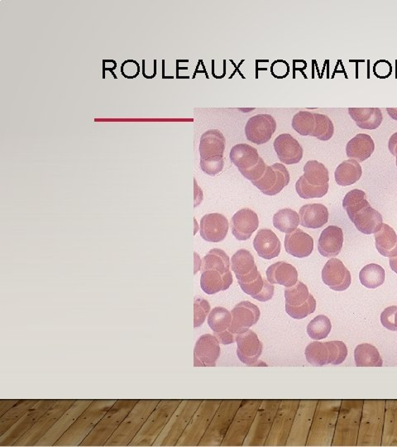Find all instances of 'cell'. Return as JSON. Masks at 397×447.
<instances>
[{"label":"cell","mask_w":397,"mask_h":447,"mask_svg":"<svg viewBox=\"0 0 397 447\" xmlns=\"http://www.w3.org/2000/svg\"><path fill=\"white\" fill-rule=\"evenodd\" d=\"M367 204V196L365 191L353 189L346 194L343 201V208L346 210L349 219H352L356 213Z\"/></svg>","instance_id":"d6a6232c"},{"label":"cell","mask_w":397,"mask_h":447,"mask_svg":"<svg viewBox=\"0 0 397 447\" xmlns=\"http://www.w3.org/2000/svg\"><path fill=\"white\" fill-rule=\"evenodd\" d=\"M232 322L228 330L234 335L245 333L257 323L261 312L257 306L248 301L240 302L231 311Z\"/></svg>","instance_id":"5b68a950"},{"label":"cell","mask_w":397,"mask_h":447,"mask_svg":"<svg viewBox=\"0 0 397 447\" xmlns=\"http://www.w3.org/2000/svg\"><path fill=\"white\" fill-rule=\"evenodd\" d=\"M331 329V321L328 317L319 315L310 322L307 326V333L310 338L319 340L326 338Z\"/></svg>","instance_id":"836d02e7"},{"label":"cell","mask_w":397,"mask_h":447,"mask_svg":"<svg viewBox=\"0 0 397 447\" xmlns=\"http://www.w3.org/2000/svg\"><path fill=\"white\" fill-rule=\"evenodd\" d=\"M228 227V220L224 215H205L200 220V235L208 242H221L226 237Z\"/></svg>","instance_id":"ba28073f"},{"label":"cell","mask_w":397,"mask_h":447,"mask_svg":"<svg viewBox=\"0 0 397 447\" xmlns=\"http://www.w3.org/2000/svg\"><path fill=\"white\" fill-rule=\"evenodd\" d=\"M389 403L391 407L386 405L382 442H386L385 446H397V407L396 401Z\"/></svg>","instance_id":"83f0119b"},{"label":"cell","mask_w":397,"mask_h":447,"mask_svg":"<svg viewBox=\"0 0 397 447\" xmlns=\"http://www.w3.org/2000/svg\"><path fill=\"white\" fill-rule=\"evenodd\" d=\"M389 263L391 270L397 273V256L390 258Z\"/></svg>","instance_id":"681fc988"},{"label":"cell","mask_w":397,"mask_h":447,"mask_svg":"<svg viewBox=\"0 0 397 447\" xmlns=\"http://www.w3.org/2000/svg\"><path fill=\"white\" fill-rule=\"evenodd\" d=\"M306 360L314 366L322 367L329 364V354L326 343L314 341L305 349Z\"/></svg>","instance_id":"1f68e13d"},{"label":"cell","mask_w":397,"mask_h":447,"mask_svg":"<svg viewBox=\"0 0 397 447\" xmlns=\"http://www.w3.org/2000/svg\"><path fill=\"white\" fill-rule=\"evenodd\" d=\"M290 182V174L286 167L281 163L267 166L266 172L260 179L252 181L263 194L275 196L280 193Z\"/></svg>","instance_id":"7a4b0ae2"},{"label":"cell","mask_w":397,"mask_h":447,"mask_svg":"<svg viewBox=\"0 0 397 447\" xmlns=\"http://www.w3.org/2000/svg\"><path fill=\"white\" fill-rule=\"evenodd\" d=\"M284 244L286 251L299 258L310 256L314 249L313 238L300 229L286 234Z\"/></svg>","instance_id":"7c38bea8"},{"label":"cell","mask_w":397,"mask_h":447,"mask_svg":"<svg viewBox=\"0 0 397 447\" xmlns=\"http://www.w3.org/2000/svg\"><path fill=\"white\" fill-rule=\"evenodd\" d=\"M276 129L275 119L270 114H262L248 119L245 126V134L248 141L261 145L270 141Z\"/></svg>","instance_id":"3957f363"},{"label":"cell","mask_w":397,"mask_h":447,"mask_svg":"<svg viewBox=\"0 0 397 447\" xmlns=\"http://www.w3.org/2000/svg\"><path fill=\"white\" fill-rule=\"evenodd\" d=\"M376 247L382 256H397V234L389 225H382L379 232L375 234Z\"/></svg>","instance_id":"7402d4cb"},{"label":"cell","mask_w":397,"mask_h":447,"mask_svg":"<svg viewBox=\"0 0 397 447\" xmlns=\"http://www.w3.org/2000/svg\"><path fill=\"white\" fill-rule=\"evenodd\" d=\"M350 220L358 232L365 234L379 232L384 225V220L379 211L373 209L370 204H367L358 211Z\"/></svg>","instance_id":"5bb4252c"},{"label":"cell","mask_w":397,"mask_h":447,"mask_svg":"<svg viewBox=\"0 0 397 447\" xmlns=\"http://www.w3.org/2000/svg\"><path fill=\"white\" fill-rule=\"evenodd\" d=\"M310 293L307 286L303 282L298 281L295 285L286 287V304L293 306H300L305 304L309 299Z\"/></svg>","instance_id":"e575fe53"},{"label":"cell","mask_w":397,"mask_h":447,"mask_svg":"<svg viewBox=\"0 0 397 447\" xmlns=\"http://www.w3.org/2000/svg\"><path fill=\"white\" fill-rule=\"evenodd\" d=\"M267 278L271 285H279L286 287H293L298 282V272L291 264L276 262L267 268Z\"/></svg>","instance_id":"2e32d148"},{"label":"cell","mask_w":397,"mask_h":447,"mask_svg":"<svg viewBox=\"0 0 397 447\" xmlns=\"http://www.w3.org/2000/svg\"><path fill=\"white\" fill-rule=\"evenodd\" d=\"M300 225V215L295 210L286 208L276 213L274 216V227L281 232L290 234Z\"/></svg>","instance_id":"f1b7e54d"},{"label":"cell","mask_w":397,"mask_h":447,"mask_svg":"<svg viewBox=\"0 0 397 447\" xmlns=\"http://www.w3.org/2000/svg\"><path fill=\"white\" fill-rule=\"evenodd\" d=\"M231 268L238 278L245 276L257 268L255 258L247 249H239L231 258Z\"/></svg>","instance_id":"4316f807"},{"label":"cell","mask_w":397,"mask_h":447,"mask_svg":"<svg viewBox=\"0 0 397 447\" xmlns=\"http://www.w3.org/2000/svg\"><path fill=\"white\" fill-rule=\"evenodd\" d=\"M386 110L391 118L397 120V108H387Z\"/></svg>","instance_id":"f907efd6"},{"label":"cell","mask_w":397,"mask_h":447,"mask_svg":"<svg viewBox=\"0 0 397 447\" xmlns=\"http://www.w3.org/2000/svg\"><path fill=\"white\" fill-rule=\"evenodd\" d=\"M219 344V341L214 335L205 334L200 336L195 346V366H215L221 354Z\"/></svg>","instance_id":"8992f818"},{"label":"cell","mask_w":397,"mask_h":447,"mask_svg":"<svg viewBox=\"0 0 397 447\" xmlns=\"http://www.w3.org/2000/svg\"><path fill=\"white\" fill-rule=\"evenodd\" d=\"M210 305L207 300L197 298L194 304V328H200L203 325L210 311Z\"/></svg>","instance_id":"60d3db41"},{"label":"cell","mask_w":397,"mask_h":447,"mask_svg":"<svg viewBox=\"0 0 397 447\" xmlns=\"http://www.w3.org/2000/svg\"><path fill=\"white\" fill-rule=\"evenodd\" d=\"M386 405L385 401L363 402L357 446H381Z\"/></svg>","instance_id":"6da1fadb"},{"label":"cell","mask_w":397,"mask_h":447,"mask_svg":"<svg viewBox=\"0 0 397 447\" xmlns=\"http://www.w3.org/2000/svg\"><path fill=\"white\" fill-rule=\"evenodd\" d=\"M253 247L261 258L272 259L279 256L281 244L280 239L272 230L262 229L253 240Z\"/></svg>","instance_id":"4fadbf2b"},{"label":"cell","mask_w":397,"mask_h":447,"mask_svg":"<svg viewBox=\"0 0 397 447\" xmlns=\"http://www.w3.org/2000/svg\"><path fill=\"white\" fill-rule=\"evenodd\" d=\"M381 322L385 328L397 331V306H391L381 312Z\"/></svg>","instance_id":"ee69618b"},{"label":"cell","mask_w":397,"mask_h":447,"mask_svg":"<svg viewBox=\"0 0 397 447\" xmlns=\"http://www.w3.org/2000/svg\"><path fill=\"white\" fill-rule=\"evenodd\" d=\"M231 224L233 237L238 240H247L257 230L259 220L255 211L245 208L233 216Z\"/></svg>","instance_id":"30bf717a"},{"label":"cell","mask_w":397,"mask_h":447,"mask_svg":"<svg viewBox=\"0 0 397 447\" xmlns=\"http://www.w3.org/2000/svg\"><path fill=\"white\" fill-rule=\"evenodd\" d=\"M360 280L363 286L375 290L384 283V268L377 263L367 264L360 271Z\"/></svg>","instance_id":"f546056e"},{"label":"cell","mask_w":397,"mask_h":447,"mask_svg":"<svg viewBox=\"0 0 397 447\" xmlns=\"http://www.w3.org/2000/svg\"><path fill=\"white\" fill-rule=\"evenodd\" d=\"M355 359L358 367H381L384 364L379 350L374 345L367 343L357 346Z\"/></svg>","instance_id":"cb8c5ba5"},{"label":"cell","mask_w":397,"mask_h":447,"mask_svg":"<svg viewBox=\"0 0 397 447\" xmlns=\"http://www.w3.org/2000/svg\"><path fill=\"white\" fill-rule=\"evenodd\" d=\"M259 275L260 273L258 272L257 268L255 269V270H253L250 273H248V275L238 278V285L239 283H248L255 281Z\"/></svg>","instance_id":"7dc6e473"},{"label":"cell","mask_w":397,"mask_h":447,"mask_svg":"<svg viewBox=\"0 0 397 447\" xmlns=\"http://www.w3.org/2000/svg\"><path fill=\"white\" fill-rule=\"evenodd\" d=\"M362 174L360 162L353 160L344 161L339 165L334 172L337 184L342 186H351L361 179Z\"/></svg>","instance_id":"603a6c76"},{"label":"cell","mask_w":397,"mask_h":447,"mask_svg":"<svg viewBox=\"0 0 397 447\" xmlns=\"http://www.w3.org/2000/svg\"><path fill=\"white\" fill-rule=\"evenodd\" d=\"M236 342L238 357L242 363L248 365L257 363L262 353L263 345L255 331L248 330L237 334Z\"/></svg>","instance_id":"52a82bcc"},{"label":"cell","mask_w":397,"mask_h":447,"mask_svg":"<svg viewBox=\"0 0 397 447\" xmlns=\"http://www.w3.org/2000/svg\"><path fill=\"white\" fill-rule=\"evenodd\" d=\"M232 322L231 312L222 306L214 307L210 311L208 325L214 333H221L231 328Z\"/></svg>","instance_id":"4dcf8cb0"},{"label":"cell","mask_w":397,"mask_h":447,"mask_svg":"<svg viewBox=\"0 0 397 447\" xmlns=\"http://www.w3.org/2000/svg\"><path fill=\"white\" fill-rule=\"evenodd\" d=\"M274 149L280 161L284 165H296L303 160V148L289 133L280 134L275 139Z\"/></svg>","instance_id":"9c48e42d"},{"label":"cell","mask_w":397,"mask_h":447,"mask_svg":"<svg viewBox=\"0 0 397 447\" xmlns=\"http://www.w3.org/2000/svg\"><path fill=\"white\" fill-rule=\"evenodd\" d=\"M233 275L231 271L221 275L215 270H207L202 273L200 278V286L202 290L209 295H214L220 291H226L232 285Z\"/></svg>","instance_id":"d6986e66"},{"label":"cell","mask_w":397,"mask_h":447,"mask_svg":"<svg viewBox=\"0 0 397 447\" xmlns=\"http://www.w3.org/2000/svg\"><path fill=\"white\" fill-rule=\"evenodd\" d=\"M231 268L227 254L219 249H213L203 258L202 271L215 270L226 275Z\"/></svg>","instance_id":"d4e9b609"},{"label":"cell","mask_w":397,"mask_h":447,"mask_svg":"<svg viewBox=\"0 0 397 447\" xmlns=\"http://www.w3.org/2000/svg\"><path fill=\"white\" fill-rule=\"evenodd\" d=\"M343 244V233L336 225H329L320 234L318 251L322 256L336 257L341 252Z\"/></svg>","instance_id":"8fae6325"},{"label":"cell","mask_w":397,"mask_h":447,"mask_svg":"<svg viewBox=\"0 0 397 447\" xmlns=\"http://www.w3.org/2000/svg\"><path fill=\"white\" fill-rule=\"evenodd\" d=\"M229 157L239 172L250 169L257 165L260 160L257 149L247 143H239L233 146Z\"/></svg>","instance_id":"ffe728a7"},{"label":"cell","mask_w":397,"mask_h":447,"mask_svg":"<svg viewBox=\"0 0 397 447\" xmlns=\"http://www.w3.org/2000/svg\"><path fill=\"white\" fill-rule=\"evenodd\" d=\"M226 138L218 129H209L204 133L200 138V160L215 156H224L226 150Z\"/></svg>","instance_id":"9a60e30c"},{"label":"cell","mask_w":397,"mask_h":447,"mask_svg":"<svg viewBox=\"0 0 397 447\" xmlns=\"http://www.w3.org/2000/svg\"><path fill=\"white\" fill-rule=\"evenodd\" d=\"M375 144L370 136L358 133L347 144V156L358 162H365L374 152Z\"/></svg>","instance_id":"ac0fdd59"},{"label":"cell","mask_w":397,"mask_h":447,"mask_svg":"<svg viewBox=\"0 0 397 447\" xmlns=\"http://www.w3.org/2000/svg\"><path fill=\"white\" fill-rule=\"evenodd\" d=\"M265 283L266 280H263L260 273L255 281L248 283H239V286H240L242 290L247 293L248 295L257 299V297L259 296L263 290H264Z\"/></svg>","instance_id":"7bdbcfd3"},{"label":"cell","mask_w":397,"mask_h":447,"mask_svg":"<svg viewBox=\"0 0 397 447\" xmlns=\"http://www.w3.org/2000/svg\"><path fill=\"white\" fill-rule=\"evenodd\" d=\"M315 126L312 134V137L317 138L322 141H328L334 136V124L327 115L314 113Z\"/></svg>","instance_id":"d590c367"},{"label":"cell","mask_w":397,"mask_h":447,"mask_svg":"<svg viewBox=\"0 0 397 447\" xmlns=\"http://www.w3.org/2000/svg\"><path fill=\"white\" fill-rule=\"evenodd\" d=\"M224 167L223 156H215L207 158V160H200V167L204 172L209 176H215L221 172Z\"/></svg>","instance_id":"b9f144b4"},{"label":"cell","mask_w":397,"mask_h":447,"mask_svg":"<svg viewBox=\"0 0 397 447\" xmlns=\"http://www.w3.org/2000/svg\"><path fill=\"white\" fill-rule=\"evenodd\" d=\"M315 309H317V300L312 294L310 295L307 302L300 306L286 304V311L294 319H304L306 316L314 314Z\"/></svg>","instance_id":"f35d334b"},{"label":"cell","mask_w":397,"mask_h":447,"mask_svg":"<svg viewBox=\"0 0 397 447\" xmlns=\"http://www.w3.org/2000/svg\"><path fill=\"white\" fill-rule=\"evenodd\" d=\"M305 179L314 186H322L329 184V171L323 163L317 160L306 162L304 167Z\"/></svg>","instance_id":"484cf974"},{"label":"cell","mask_w":397,"mask_h":447,"mask_svg":"<svg viewBox=\"0 0 397 447\" xmlns=\"http://www.w3.org/2000/svg\"><path fill=\"white\" fill-rule=\"evenodd\" d=\"M300 225L309 229H319L328 223L329 210L322 204L305 205L300 210Z\"/></svg>","instance_id":"e0dca14e"},{"label":"cell","mask_w":397,"mask_h":447,"mask_svg":"<svg viewBox=\"0 0 397 447\" xmlns=\"http://www.w3.org/2000/svg\"><path fill=\"white\" fill-rule=\"evenodd\" d=\"M389 150L391 155L396 157V167H397V133H395L389 139Z\"/></svg>","instance_id":"c3c4849f"},{"label":"cell","mask_w":397,"mask_h":447,"mask_svg":"<svg viewBox=\"0 0 397 447\" xmlns=\"http://www.w3.org/2000/svg\"><path fill=\"white\" fill-rule=\"evenodd\" d=\"M322 280L325 285L334 291L342 292L351 285V273L338 258H333L325 263L322 270Z\"/></svg>","instance_id":"277c9868"},{"label":"cell","mask_w":397,"mask_h":447,"mask_svg":"<svg viewBox=\"0 0 397 447\" xmlns=\"http://www.w3.org/2000/svg\"><path fill=\"white\" fill-rule=\"evenodd\" d=\"M266 168L267 165L264 160L260 157L259 162H257V165L250 168V169L241 171L240 172L245 179L252 181L260 179L261 177L264 175Z\"/></svg>","instance_id":"f6af8a7d"},{"label":"cell","mask_w":397,"mask_h":447,"mask_svg":"<svg viewBox=\"0 0 397 447\" xmlns=\"http://www.w3.org/2000/svg\"><path fill=\"white\" fill-rule=\"evenodd\" d=\"M295 190L303 199L322 198L327 194L329 184L322 186H314L308 184L303 176H301L295 184Z\"/></svg>","instance_id":"74e56055"},{"label":"cell","mask_w":397,"mask_h":447,"mask_svg":"<svg viewBox=\"0 0 397 447\" xmlns=\"http://www.w3.org/2000/svg\"><path fill=\"white\" fill-rule=\"evenodd\" d=\"M293 128L303 136H312L315 126L314 113L300 112L295 114L293 119Z\"/></svg>","instance_id":"8d00e7d4"},{"label":"cell","mask_w":397,"mask_h":447,"mask_svg":"<svg viewBox=\"0 0 397 447\" xmlns=\"http://www.w3.org/2000/svg\"><path fill=\"white\" fill-rule=\"evenodd\" d=\"M214 335L218 339L219 343L223 345H231L236 340V335L231 333L228 330L221 333H214Z\"/></svg>","instance_id":"bcb514c9"},{"label":"cell","mask_w":397,"mask_h":447,"mask_svg":"<svg viewBox=\"0 0 397 447\" xmlns=\"http://www.w3.org/2000/svg\"><path fill=\"white\" fill-rule=\"evenodd\" d=\"M326 343L329 349V364L334 365L341 364L344 362L348 357L347 345L343 341L334 340Z\"/></svg>","instance_id":"ab89813d"},{"label":"cell","mask_w":397,"mask_h":447,"mask_svg":"<svg viewBox=\"0 0 397 447\" xmlns=\"http://www.w3.org/2000/svg\"><path fill=\"white\" fill-rule=\"evenodd\" d=\"M348 114L358 127L368 131L379 128L384 120L379 108H348Z\"/></svg>","instance_id":"44dd1931"}]
</instances>
